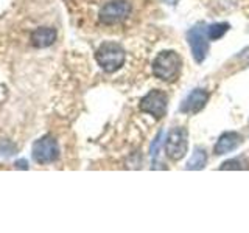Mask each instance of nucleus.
<instances>
[{"label":"nucleus","instance_id":"12","mask_svg":"<svg viewBox=\"0 0 249 233\" xmlns=\"http://www.w3.org/2000/svg\"><path fill=\"white\" fill-rule=\"evenodd\" d=\"M228 31H229V23H224V22L212 23V25L207 27V36L210 41H218V39H221Z\"/></svg>","mask_w":249,"mask_h":233},{"label":"nucleus","instance_id":"7","mask_svg":"<svg viewBox=\"0 0 249 233\" xmlns=\"http://www.w3.org/2000/svg\"><path fill=\"white\" fill-rule=\"evenodd\" d=\"M131 13V3L128 0H111L100 10V22L105 25H115L124 20Z\"/></svg>","mask_w":249,"mask_h":233},{"label":"nucleus","instance_id":"9","mask_svg":"<svg viewBox=\"0 0 249 233\" xmlns=\"http://www.w3.org/2000/svg\"><path fill=\"white\" fill-rule=\"evenodd\" d=\"M243 135L238 134V132H224V134L220 135L218 142L213 146V154L215 155H224V154H229L232 151H235L237 148L243 143Z\"/></svg>","mask_w":249,"mask_h":233},{"label":"nucleus","instance_id":"4","mask_svg":"<svg viewBox=\"0 0 249 233\" xmlns=\"http://www.w3.org/2000/svg\"><path fill=\"white\" fill-rule=\"evenodd\" d=\"M167 107H168V97L165 92H162L159 89L150 90L139 103L140 111L154 116L156 120H160L165 116Z\"/></svg>","mask_w":249,"mask_h":233},{"label":"nucleus","instance_id":"1","mask_svg":"<svg viewBox=\"0 0 249 233\" xmlns=\"http://www.w3.org/2000/svg\"><path fill=\"white\" fill-rule=\"evenodd\" d=\"M182 61L175 50H163L153 61V75L163 83H175L181 73Z\"/></svg>","mask_w":249,"mask_h":233},{"label":"nucleus","instance_id":"6","mask_svg":"<svg viewBox=\"0 0 249 233\" xmlns=\"http://www.w3.org/2000/svg\"><path fill=\"white\" fill-rule=\"evenodd\" d=\"M209 36H207V27L199 23V25H195L189 34H187V42L190 45V50H192V56L193 59L201 64L204 62L207 58V53H209Z\"/></svg>","mask_w":249,"mask_h":233},{"label":"nucleus","instance_id":"5","mask_svg":"<svg viewBox=\"0 0 249 233\" xmlns=\"http://www.w3.org/2000/svg\"><path fill=\"white\" fill-rule=\"evenodd\" d=\"M33 160L39 165H49L59 157V145L56 138L52 135H44L36 140L33 145Z\"/></svg>","mask_w":249,"mask_h":233},{"label":"nucleus","instance_id":"13","mask_svg":"<svg viewBox=\"0 0 249 233\" xmlns=\"http://www.w3.org/2000/svg\"><path fill=\"white\" fill-rule=\"evenodd\" d=\"M248 160L245 157H235V159H229L226 160L220 169H246L248 168Z\"/></svg>","mask_w":249,"mask_h":233},{"label":"nucleus","instance_id":"14","mask_svg":"<svg viewBox=\"0 0 249 233\" xmlns=\"http://www.w3.org/2000/svg\"><path fill=\"white\" fill-rule=\"evenodd\" d=\"M16 168L27 169V168H28V163H27V160H18V162H16Z\"/></svg>","mask_w":249,"mask_h":233},{"label":"nucleus","instance_id":"8","mask_svg":"<svg viewBox=\"0 0 249 233\" xmlns=\"http://www.w3.org/2000/svg\"><path fill=\"white\" fill-rule=\"evenodd\" d=\"M209 98L210 93L206 89H195L184 98L181 107H179V112L185 115H196L206 107Z\"/></svg>","mask_w":249,"mask_h":233},{"label":"nucleus","instance_id":"2","mask_svg":"<svg viewBox=\"0 0 249 233\" xmlns=\"http://www.w3.org/2000/svg\"><path fill=\"white\" fill-rule=\"evenodd\" d=\"M97 64L105 70L106 73H115L120 70L126 61V51L117 42L106 41L101 44L95 51Z\"/></svg>","mask_w":249,"mask_h":233},{"label":"nucleus","instance_id":"3","mask_svg":"<svg viewBox=\"0 0 249 233\" xmlns=\"http://www.w3.org/2000/svg\"><path fill=\"white\" fill-rule=\"evenodd\" d=\"M163 150L170 160L179 162L189 151V132L185 128H173L165 138Z\"/></svg>","mask_w":249,"mask_h":233},{"label":"nucleus","instance_id":"11","mask_svg":"<svg viewBox=\"0 0 249 233\" xmlns=\"http://www.w3.org/2000/svg\"><path fill=\"white\" fill-rule=\"evenodd\" d=\"M207 163V152L204 148L196 146L192 152V157L187 162V169H202Z\"/></svg>","mask_w":249,"mask_h":233},{"label":"nucleus","instance_id":"10","mask_svg":"<svg viewBox=\"0 0 249 233\" xmlns=\"http://www.w3.org/2000/svg\"><path fill=\"white\" fill-rule=\"evenodd\" d=\"M56 30L50 28V27H41V28H36L33 33L30 36V41L33 44L36 49H47L54 44L56 41Z\"/></svg>","mask_w":249,"mask_h":233}]
</instances>
